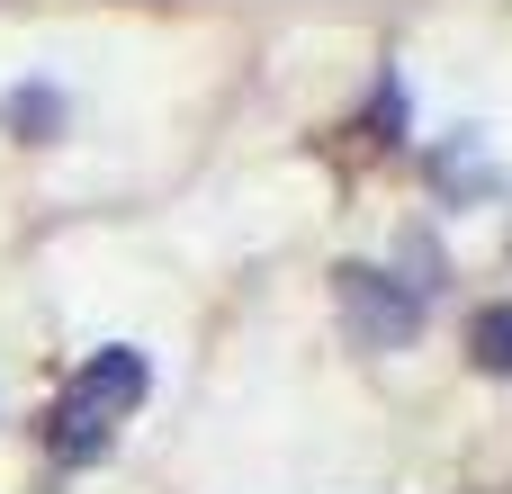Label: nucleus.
<instances>
[{
    "label": "nucleus",
    "mask_w": 512,
    "mask_h": 494,
    "mask_svg": "<svg viewBox=\"0 0 512 494\" xmlns=\"http://www.w3.org/2000/svg\"><path fill=\"white\" fill-rule=\"evenodd\" d=\"M108 441H117V423H99V414H81V405H54V432H45V450H54L63 468H90V459H108Z\"/></svg>",
    "instance_id": "39448f33"
},
{
    "label": "nucleus",
    "mask_w": 512,
    "mask_h": 494,
    "mask_svg": "<svg viewBox=\"0 0 512 494\" xmlns=\"http://www.w3.org/2000/svg\"><path fill=\"white\" fill-rule=\"evenodd\" d=\"M468 351H477L486 378H512V306H486V315L468 324Z\"/></svg>",
    "instance_id": "423d86ee"
},
{
    "label": "nucleus",
    "mask_w": 512,
    "mask_h": 494,
    "mask_svg": "<svg viewBox=\"0 0 512 494\" xmlns=\"http://www.w3.org/2000/svg\"><path fill=\"white\" fill-rule=\"evenodd\" d=\"M432 189H441V198H486V189H495V162H486V144H477V135L441 144V153H432Z\"/></svg>",
    "instance_id": "20e7f679"
},
{
    "label": "nucleus",
    "mask_w": 512,
    "mask_h": 494,
    "mask_svg": "<svg viewBox=\"0 0 512 494\" xmlns=\"http://www.w3.org/2000/svg\"><path fill=\"white\" fill-rule=\"evenodd\" d=\"M0 126H9V135H27V144L63 135V90H54V81H18V90L0 99Z\"/></svg>",
    "instance_id": "7ed1b4c3"
},
{
    "label": "nucleus",
    "mask_w": 512,
    "mask_h": 494,
    "mask_svg": "<svg viewBox=\"0 0 512 494\" xmlns=\"http://www.w3.org/2000/svg\"><path fill=\"white\" fill-rule=\"evenodd\" d=\"M333 297H342V333L360 351H405L423 333V297L396 270H378V261H342L333 270Z\"/></svg>",
    "instance_id": "f257e3e1"
},
{
    "label": "nucleus",
    "mask_w": 512,
    "mask_h": 494,
    "mask_svg": "<svg viewBox=\"0 0 512 494\" xmlns=\"http://www.w3.org/2000/svg\"><path fill=\"white\" fill-rule=\"evenodd\" d=\"M369 135H378V144H405V81H396V72H387L378 99H369Z\"/></svg>",
    "instance_id": "0eeeda50"
},
{
    "label": "nucleus",
    "mask_w": 512,
    "mask_h": 494,
    "mask_svg": "<svg viewBox=\"0 0 512 494\" xmlns=\"http://www.w3.org/2000/svg\"><path fill=\"white\" fill-rule=\"evenodd\" d=\"M63 405H81V414H99V423H126V414L144 405V351H99V360L63 387Z\"/></svg>",
    "instance_id": "f03ea898"
}]
</instances>
